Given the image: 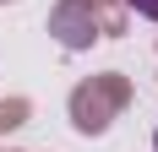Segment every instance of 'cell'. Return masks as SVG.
<instances>
[{
  "label": "cell",
  "mask_w": 158,
  "mask_h": 152,
  "mask_svg": "<svg viewBox=\"0 0 158 152\" xmlns=\"http://www.w3.org/2000/svg\"><path fill=\"white\" fill-rule=\"evenodd\" d=\"M126 6H131L136 16H147V22H158V0H126Z\"/></svg>",
  "instance_id": "obj_1"
},
{
  "label": "cell",
  "mask_w": 158,
  "mask_h": 152,
  "mask_svg": "<svg viewBox=\"0 0 158 152\" xmlns=\"http://www.w3.org/2000/svg\"><path fill=\"white\" fill-rule=\"evenodd\" d=\"M153 152H158V130H153Z\"/></svg>",
  "instance_id": "obj_2"
}]
</instances>
